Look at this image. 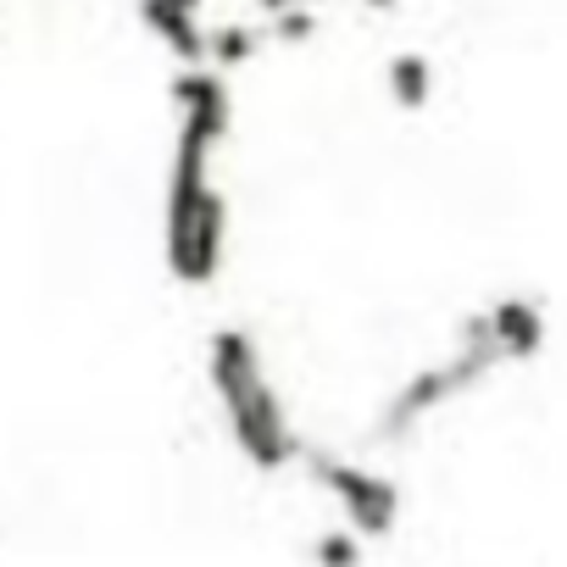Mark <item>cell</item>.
<instances>
[{
  "instance_id": "1",
  "label": "cell",
  "mask_w": 567,
  "mask_h": 567,
  "mask_svg": "<svg viewBox=\"0 0 567 567\" xmlns=\"http://www.w3.org/2000/svg\"><path fill=\"white\" fill-rule=\"evenodd\" d=\"M167 101L178 112V145H173L167 195H162V250L178 284L206 290L223 272V250H228V200L212 184V151L234 123V95L223 73L184 68L167 84Z\"/></svg>"
},
{
  "instance_id": "2",
  "label": "cell",
  "mask_w": 567,
  "mask_h": 567,
  "mask_svg": "<svg viewBox=\"0 0 567 567\" xmlns=\"http://www.w3.org/2000/svg\"><path fill=\"white\" fill-rule=\"evenodd\" d=\"M206 379L223 401V417H228V434L239 445V456L261 473H278L301 456V440L290 429V412H284L267 368H261V351L245 329H217L212 346H206Z\"/></svg>"
},
{
  "instance_id": "3",
  "label": "cell",
  "mask_w": 567,
  "mask_h": 567,
  "mask_svg": "<svg viewBox=\"0 0 567 567\" xmlns=\"http://www.w3.org/2000/svg\"><path fill=\"white\" fill-rule=\"evenodd\" d=\"M495 362H501V357H495V346H489V340H462L451 362H434V368L412 373V379L395 390V401L379 412V440H406V434L434 412V406H445V401H456V395L478 390V384L489 379V368H495Z\"/></svg>"
},
{
  "instance_id": "4",
  "label": "cell",
  "mask_w": 567,
  "mask_h": 567,
  "mask_svg": "<svg viewBox=\"0 0 567 567\" xmlns=\"http://www.w3.org/2000/svg\"><path fill=\"white\" fill-rule=\"evenodd\" d=\"M312 473L318 484L334 495V506L346 512V528L357 539H390L395 523H401V489L362 467V462H346V456H312Z\"/></svg>"
},
{
  "instance_id": "5",
  "label": "cell",
  "mask_w": 567,
  "mask_h": 567,
  "mask_svg": "<svg viewBox=\"0 0 567 567\" xmlns=\"http://www.w3.org/2000/svg\"><path fill=\"white\" fill-rule=\"evenodd\" d=\"M200 7H206V0H140V23H145L184 68H206Z\"/></svg>"
},
{
  "instance_id": "6",
  "label": "cell",
  "mask_w": 567,
  "mask_h": 567,
  "mask_svg": "<svg viewBox=\"0 0 567 567\" xmlns=\"http://www.w3.org/2000/svg\"><path fill=\"white\" fill-rule=\"evenodd\" d=\"M489 323V346L501 362H534L539 346H545V312L539 301H523V296H506L501 307L484 312Z\"/></svg>"
},
{
  "instance_id": "7",
  "label": "cell",
  "mask_w": 567,
  "mask_h": 567,
  "mask_svg": "<svg viewBox=\"0 0 567 567\" xmlns=\"http://www.w3.org/2000/svg\"><path fill=\"white\" fill-rule=\"evenodd\" d=\"M384 90H390V101H395L401 112H423V106L434 101V62H429L423 51H401V56H390V68H384Z\"/></svg>"
},
{
  "instance_id": "8",
  "label": "cell",
  "mask_w": 567,
  "mask_h": 567,
  "mask_svg": "<svg viewBox=\"0 0 567 567\" xmlns=\"http://www.w3.org/2000/svg\"><path fill=\"white\" fill-rule=\"evenodd\" d=\"M256 45H261V34L250 23H217L206 34V68L212 73H234V68H245L256 56Z\"/></svg>"
},
{
  "instance_id": "9",
  "label": "cell",
  "mask_w": 567,
  "mask_h": 567,
  "mask_svg": "<svg viewBox=\"0 0 567 567\" xmlns=\"http://www.w3.org/2000/svg\"><path fill=\"white\" fill-rule=\"evenodd\" d=\"M318 567H362V539L351 534V528H329V534H318Z\"/></svg>"
},
{
  "instance_id": "10",
  "label": "cell",
  "mask_w": 567,
  "mask_h": 567,
  "mask_svg": "<svg viewBox=\"0 0 567 567\" xmlns=\"http://www.w3.org/2000/svg\"><path fill=\"white\" fill-rule=\"evenodd\" d=\"M312 34H318V18L312 12H278L272 18V40L278 45H307Z\"/></svg>"
},
{
  "instance_id": "11",
  "label": "cell",
  "mask_w": 567,
  "mask_h": 567,
  "mask_svg": "<svg viewBox=\"0 0 567 567\" xmlns=\"http://www.w3.org/2000/svg\"><path fill=\"white\" fill-rule=\"evenodd\" d=\"M318 0H256V12H267V18H278V12H312Z\"/></svg>"
},
{
  "instance_id": "12",
  "label": "cell",
  "mask_w": 567,
  "mask_h": 567,
  "mask_svg": "<svg viewBox=\"0 0 567 567\" xmlns=\"http://www.w3.org/2000/svg\"><path fill=\"white\" fill-rule=\"evenodd\" d=\"M362 7H373V12H395V0H362Z\"/></svg>"
}]
</instances>
